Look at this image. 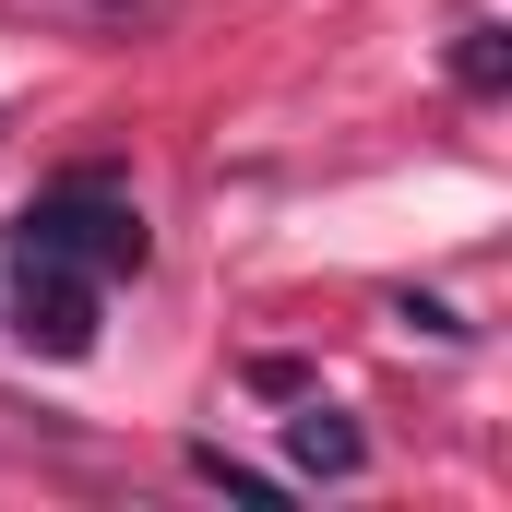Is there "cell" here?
I'll return each mask as SVG.
<instances>
[{"label":"cell","mask_w":512,"mask_h":512,"mask_svg":"<svg viewBox=\"0 0 512 512\" xmlns=\"http://www.w3.org/2000/svg\"><path fill=\"white\" fill-rule=\"evenodd\" d=\"M286 453H298V477H358V465H370L358 417H334V405H298V417H286Z\"/></svg>","instance_id":"3957f363"},{"label":"cell","mask_w":512,"mask_h":512,"mask_svg":"<svg viewBox=\"0 0 512 512\" xmlns=\"http://www.w3.org/2000/svg\"><path fill=\"white\" fill-rule=\"evenodd\" d=\"M453 84H465V96H501V84H512L501 24H465V48H453Z\"/></svg>","instance_id":"277c9868"},{"label":"cell","mask_w":512,"mask_h":512,"mask_svg":"<svg viewBox=\"0 0 512 512\" xmlns=\"http://www.w3.org/2000/svg\"><path fill=\"white\" fill-rule=\"evenodd\" d=\"M12 251L84 262V274H143V215H131V191H108V179H60V191L24 203Z\"/></svg>","instance_id":"6da1fadb"},{"label":"cell","mask_w":512,"mask_h":512,"mask_svg":"<svg viewBox=\"0 0 512 512\" xmlns=\"http://www.w3.org/2000/svg\"><path fill=\"white\" fill-rule=\"evenodd\" d=\"M191 477L227 489V501H286V477H262V465H239V453H215V441H191Z\"/></svg>","instance_id":"5b68a950"},{"label":"cell","mask_w":512,"mask_h":512,"mask_svg":"<svg viewBox=\"0 0 512 512\" xmlns=\"http://www.w3.org/2000/svg\"><path fill=\"white\" fill-rule=\"evenodd\" d=\"M393 322H417V334H441V346H465V322H453L441 298H393Z\"/></svg>","instance_id":"8992f818"},{"label":"cell","mask_w":512,"mask_h":512,"mask_svg":"<svg viewBox=\"0 0 512 512\" xmlns=\"http://www.w3.org/2000/svg\"><path fill=\"white\" fill-rule=\"evenodd\" d=\"M0 322H12L36 358H96V274H84V262L24 251V262H12V298H0Z\"/></svg>","instance_id":"7a4b0ae2"}]
</instances>
